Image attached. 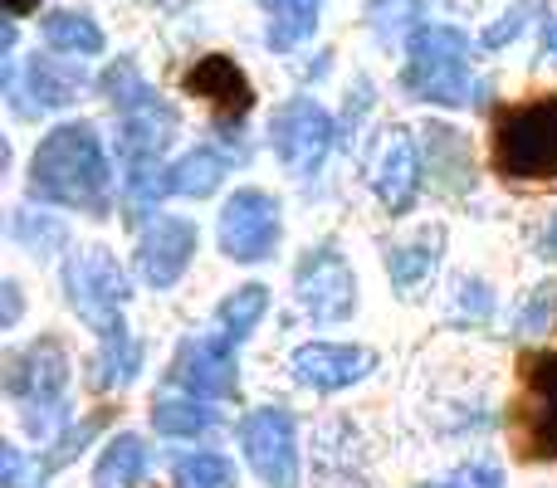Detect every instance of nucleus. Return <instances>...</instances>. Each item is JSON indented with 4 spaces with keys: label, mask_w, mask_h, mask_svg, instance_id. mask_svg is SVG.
Returning <instances> with one entry per match:
<instances>
[{
    "label": "nucleus",
    "mask_w": 557,
    "mask_h": 488,
    "mask_svg": "<svg viewBox=\"0 0 557 488\" xmlns=\"http://www.w3.org/2000/svg\"><path fill=\"white\" fill-rule=\"evenodd\" d=\"M421 488H504V474H499V464H465L450 479H435Z\"/></svg>",
    "instance_id": "obj_31"
},
{
    "label": "nucleus",
    "mask_w": 557,
    "mask_h": 488,
    "mask_svg": "<svg viewBox=\"0 0 557 488\" xmlns=\"http://www.w3.org/2000/svg\"><path fill=\"white\" fill-rule=\"evenodd\" d=\"M10 230H15V240L25 249H35V254H49V249L64 245V225L49 221V215H39V225H35V215H29V211H15Z\"/></svg>",
    "instance_id": "obj_29"
},
{
    "label": "nucleus",
    "mask_w": 557,
    "mask_h": 488,
    "mask_svg": "<svg viewBox=\"0 0 557 488\" xmlns=\"http://www.w3.org/2000/svg\"><path fill=\"white\" fill-rule=\"evenodd\" d=\"M372 366L376 352L357 342H304L294 352V376L313 391H343V386L362 381Z\"/></svg>",
    "instance_id": "obj_13"
},
{
    "label": "nucleus",
    "mask_w": 557,
    "mask_h": 488,
    "mask_svg": "<svg viewBox=\"0 0 557 488\" xmlns=\"http://www.w3.org/2000/svg\"><path fill=\"white\" fill-rule=\"evenodd\" d=\"M176 488H235V464L225 460V454H186L182 464H176Z\"/></svg>",
    "instance_id": "obj_25"
},
{
    "label": "nucleus",
    "mask_w": 557,
    "mask_h": 488,
    "mask_svg": "<svg viewBox=\"0 0 557 488\" xmlns=\"http://www.w3.org/2000/svg\"><path fill=\"white\" fill-rule=\"evenodd\" d=\"M0 293H5V313H0V327H15V317H20V284H15V278H5V288H0Z\"/></svg>",
    "instance_id": "obj_34"
},
{
    "label": "nucleus",
    "mask_w": 557,
    "mask_h": 488,
    "mask_svg": "<svg viewBox=\"0 0 557 488\" xmlns=\"http://www.w3.org/2000/svg\"><path fill=\"white\" fill-rule=\"evenodd\" d=\"M401 88L421 103L441 108H470L484 103L490 84L470 74V39L450 25H421L411 35V59H406Z\"/></svg>",
    "instance_id": "obj_2"
},
{
    "label": "nucleus",
    "mask_w": 557,
    "mask_h": 488,
    "mask_svg": "<svg viewBox=\"0 0 557 488\" xmlns=\"http://www.w3.org/2000/svg\"><path fill=\"white\" fill-rule=\"evenodd\" d=\"M5 391L20 405V421L29 435L54 445L69 430L64 391H69V356L54 337H39L25 352H15L5 362Z\"/></svg>",
    "instance_id": "obj_3"
},
{
    "label": "nucleus",
    "mask_w": 557,
    "mask_h": 488,
    "mask_svg": "<svg viewBox=\"0 0 557 488\" xmlns=\"http://www.w3.org/2000/svg\"><path fill=\"white\" fill-rule=\"evenodd\" d=\"M284 221H278V201L270 191H235L221 211V249L235 264H260L274 254Z\"/></svg>",
    "instance_id": "obj_10"
},
{
    "label": "nucleus",
    "mask_w": 557,
    "mask_h": 488,
    "mask_svg": "<svg viewBox=\"0 0 557 488\" xmlns=\"http://www.w3.org/2000/svg\"><path fill=\"white\" fill-rule=\"evenodd\" d=\"M260 5L270 10V45L284 54V49L304 45V39L313 35L323 0H260Z\"/></svg>",
    "instance_id": "obj_23"
},
{
    "label": "nucleus",
    "mask_w": 557,
    "mask_h": 488,
    "mask_svg": "<svg viewBox=\"0 0 557 488\" xmlns=\"http://www.w3.org/2000/svg\"><path fill=\"white\" fill-rule=\"evenodd\" d=\"M186 93L191 98H206L221 117H245L255 108V88L245 78V68L225 54H206L196 59V68L186 74Z\"/></svg>",
    "instance_id": "obj_15"
},
{
    "label": "nucleus",
    "mask_w": 557,
    "mask_h": 488,
    "mask_svg": "<svg viewBox=\"0 0 557 488\" xmlns=\"http://www.w3.org/2000/svg\"><path fill=\"white\" fill-rule=\"evenodd\" d=\"M45 39L59 54H103V29L84 10H54L45 20Z\"/></svg>",
    "instance_id": "obj_21"
},
{
    "label": "nucleus",
    "mask_w": 557,
    "mask_h": 488,
    "mask_svg": "<svg viewBox=\"0 0 557 488\" xmlns=\"http://www.w3.org/2000/svg\"><path fill=\"white\" fill-rule=\"evenodd\" d=\"M543 254H548V259H557V215H553L548 235H543Z\"/></svg>",
    "instance_id": "obj_35"
},
{
    "label": "nucleus",
    "mask_w": 557,
    "mask_h": 488,
    "mask_svg": "<svg viewBox=\"0 0 557 488\" xmlns=\"http://www.w3.org/2000/svg\"><path fill=\"white\" fill-rule=\"evenodd\" d=\"M494 172L504 182H557V93L519 103L494 123Z\"/></svg>",
    "instance_id": "obj_4"
},
{
    "label": "nucleus",
    "mask_w": 557,
    "mask_h": 488,
    "mask_svg": "<svg viewBox=\"0 0 557 488\" xmlns=\"http://www.w3.org/2000/svg\"><path fill=\"white\" fill-rule=\"evenodd\" d=\"M240 445L264 488H298V440L288 411H278V405L250 411L240 421Z\"/></svg>",
    "instance_id": "obj_9"
},
{
    "label": "nucleus",
    "mask_w": 557,
    "mask_h": 488,
    "mask_svg": "<svg viewBox=\"0 0 557 488\" xmlns=\"http://www.w3.org/2000/svg\"><path fill=\"white\" fill-rule=\"evenodd\" d=\"M225 172H231V162H225L221 152L196 147V152H186L182 162L172 166V196H191V201H201V196L221 191Z\"/></svg>",
    "instance_id": "obj_20"
},
{
    "label": "nucleus",
    "mask_w": 557,
    "mask_h": 488,
    "mask_svg": "<svg viewBox=\"0 0 557 488\" xmlns=\"http://www.w3.org/2000/svg\"><path fill=\"white\" fill-rule=\"evenodd\" d=\"M431 142H425V157H431V176L441 182V191H470L474 186V162L470 147L455 127H431Z\"/></svg>",
    "instance_id": "obj_16"
},
{
    "label": "nucleus",
    "mask_w": 557,
    "mask_h": 488,
    "mask_svg": "<svg viewBox=\"0 0 557 488\" xmlns=\"http://www.w3.org/2000/svg\"><path fill=\"white\" fill-rule=\"evenodd\" d=\"M441 245H445V230H421L411 245H396L392 254H386V274H392V284L396 288H416L435 268Z\"/></svg>",
    "instance_id": "obj_22"
},
{
    "label": "nucleus",
    "mask_w": 557,
    "mask_h": 488,
    "mask_svg": "<svg viewBox=\"0 0 557 488\" xmlns=\"http://www.w3.org/2000/svg\"><path fill=\"white\" fill-rule=\"evenodd\" d=\"M294 293H298V308H304L313 323H343L357 308V278H352V268H347V259L337 254L333 245H323L298 259Z\"/></svg>",
    "instance_id": "obj_7"
},
{
    "label": "nucleus",
    "mask_w": 557,
    "mask_h": 488,
    "mask_svg": "<svg viewBox=\"0 0 557 488\" xmlns=\"http://www.w3.org/2000/svg\"><path fill=\"white\" fill-rule=\"evenodd\" d=\"M264 308H270V288L245 284V288H235L221 308H215V323H221V333L231 337V342H245V337L255 333V323L264 317Z\"/></svg>",
    "instance_id": "obj_24"
},
{
    "label": "nucleus",
    "mask_w": 557,
    "mask_h": 488,
    "mask_svg": "<svg viewBox=\"0 0 557 488\" xmlns=\"http://www.w3.org/2000/svg\"><path fill=\"white\" fill-rule=\"evenodd\" d=\"M137 372H143V342H137L133 333L103 337V352H98V362H94V386L98 391H123Z\"/></svg>",
    "instance_id": "obj_19"
},
{
    "label": "nucleus",
    "mask_w": 557,
    "mask_h": 488,
    "mask_svg": "<svg viewBox=\"0 0 557 488\" xmlns=\"http://www.w3.org/2000/svg\"><path fill=\"white\" fill-rule=\"evenodd\" d=\"M172 376L186 386L191 396H206V401H225L240 386V366H235V342L225 333L211 337H186L182 352H176Z\"/></svg>",
    "instance_id": "obj_11"
},
{
    "label": "nucleus",
    "mask_w": 557,
    "mask_h": 488,
    "mask_svg": "<svg viewBox=\"0 0 557 488\" xmlns=\"http://www.w3.org/2000/svg\"><path fill=\"white\" fill-rule=\"evenodd\" d=\"M533 10H539V0H519V5H513L509 15L499 20V25H490V29H484V49H499V45H509V39L519 35V29H523V20H529Z\"/></svg>",
    "instance_id": "obj_32"
},
{
    "label": "nucleus",
    "mask_w": 557,
    "mask_h": 488,
    "mask_svg": "<svg viewBox=\"0 0 557 488\" xmlns=\"http://www.w3.org/2000/svg\"><path fill=\"white\" fill-rule=\"evenodd\" d=\"M490 313H494L490 284H480V278H465L460 298H455V317H460V323H490Z\"/></svg>",
    "instance_id": "obj_30"
},
{
    "label": "nucleus",
    "mask_w": 557,
    "mask_h": 488,
    "mask_svg": "<svg viewBox=\"0 0 557 488\" xmlns=\"http://www.w3.org/2000/svg\"><path fill=\"white\" fill-rule=\"evenodd\" d=\"M98 430H103V415H88V421H69V430L64 435H59V440L54 445H49V454H45V460H39V470H45V474H54V470H64V464L69 460H74V454L78 450H84V445L88 440H94V435Z\"/></svg>",
    "instance_id": "obj_27"
},
{
    "label": "nucleus",
    "mask_w": 557,
    "mask_h": 488,
    "mask_svg": "<svg viewBox=\"0 0 557 488\" xmlns=\"http://www.w3.org/2000/svg\"><path fill=\"white\" fill-rule=\"evenodd\" d=\"M29 88H35V98H39V108H64V103H74V88H78V78L74 74H54V64H29Z\"/></svg>",
    "instance_id": "obj_28"
},
{
    "label": "nucleus",
    "mask_w": 557,
    "mask_h": 488,
    "mask_svg": "<svg viewBox=\"0 0 557 488\" xmlns=\"http://www.w3.org/2000/svg\"><path fill=\"white\" fill-rule=\"evenodd\" d=\"M557 327V278L539 284L519 308V337H548Z\"/></svg>",
    "instance_id": "obj_26"
},
{
    "label": "nucleus",
    "mask_w": 557,
    "mask_h": 488,
    "mask_svg": "<svg viewBox=\"0 0 557 488\" xmlns=\"http://www.w3.org/2000/svg\"><path fill=\"white\" fill-rule=\"evenodd\" d=\"M64 293H69V308L94 327L98 337H113V333H127L123 323V303H127V274L117 268V259L108 249H78L69 254L64 264Z\"/></svg>",
    "instance_id": "obj_5"
},
{
    "label": "nucleus",
    "mask_w": 557,
    "mask_h": 488,
    "mask_svg": "<svg viewBox=\"0 0 557 488\" xmlns=\"http://www.w3.org/2000/svg\"><path fill=\"white\" fill-rule=\"evenodd\" d=\"M147 474V445L143 435H113L108 450L98 454V470H94V488H137Z\"/></svg>",
    "instance_id": "obj_17"
},
{
    "label": "nucleus",
    "mask_w": 557,
    "mask_h": 488,
    "mask_svg": "<svg viewBox=\"0 0 557 488\" xmlns=\"http://www.w3.org/2000/svg\"><path fill=\"white\" fill-rule=\"evenodd\" d=\"M274 152L288 166V176H313L333 152V117L313 103V98H288L270 123Z\"/></svg>",
    "instance_id": "obj_8"
},
{
    "label": "nucleus",
    "mask_w": 557,
    "mask_h": 488,
    "mask_svg": "<svg viewBox=\"0 0 557 488\" xmlns=\"http://www.w3.org/2000/svg\"><path fill=\"white\" fill-rule=\"evenodd\" d=\"M10 15H29V10H39V0H5Z\"/></svg>",
    "instance_id": "obj_36"
},
{
    "label": "nucleus",
    "mask_w": 557,
    "mask_h": 488,
    "mask_svg": "<svg viewBox=\"0 0 557 488\" xmlns=\"http://www.w3.org/2000/svg\"><path fill=\"white\" fill-rule=\"evenodd\" d=\"M215 421H221V415L206 401H196V396H166V401L152 405L157 435H172V440H196V435L215 430Z\"/></svg>",
    "instance_id": "obj_18"
},
{
    "label": "nucleus",
    "mask_w": 557,
    "mask_h": 488,
    "mask_svg": "<svg viewBox=\"0 0 557 488\" xmlns=\"http://www.w3.org/2000/svg\"><path fill=\"white\" fill-rule=\"evenodd\" d=\"M196 245H201V235H196L191 221H182V215H152V225L137 240V274L152 288H172L186 274V264H191Z\"/></svg>",
    "instance_id": "obj_12"
},
{
    "label": "nucleus",
    "mask_w": 557,
    "mask_h": 488,
    "mask_svg": "<svg viewBox=\"0 0 557 488\" xmlns=\"http://www.w3.org/2000/svg\"><path fill=\"white\" fill-rule=\"evenodd\" d=\"M29 196L64 211L108 215L113 205V166L88 123H59L29 157Z\"/></svg>",
    "instance_id": "obj_1"
},
{
    "label": "nucleus",
    "mask_w": 557,
    "mask_h": 488,
    "mask_svg": "<svg viewBox=\"0 0 557 488\" xmlns=\"http://www.w3.org/2000/svg\"><path fill=\"white\" fill-rule=\"evenodd\" d=\"M372 186L392 215H406L416 205V196H421V152H416L406 127L386 133L382 152H376V166H372Z\"/></svg>",
    "instance_id": "obj_14"
},
{
    "label": "nucleus",
    "mask_w": 557,
    "mask_h": 488,
    "mask_svg": "<svg viewBox=\"0 0 557 488\" xmlns=\"http://www.w3.org/2000/svg\"><path fill=\"white\" fill-rule=\"evenodd\" d=\"M543 49L557 54V20H548V29H543Z\"/></svg>",
    "instance_id": "obj_37"
},
{
    "label": "nucleus",
    "mask_w": 557,
    "mask_h": 488,
    "mask_svg": "<svg viewBox=\"0 0 557 488\" xmlns=\"http://www.w3.org/2000/svg\"><path fill=\"white\" fill-rule=\"evenodd\" d=\"M0 474H5V488H35L39 484V479L29 484V464L15 445H0Z\"/></svg>",
    "instance_id": "obj_33"
},
{
    "label": "nucleus",
    "mask_w": 557,
    "mask_h": 488,
    "mask_svg": "<svg viewBox=\"0 0 557 488\" xmlns=\"http://www.w3.org/2000/svg\"><path fill=\"white\" fill-rule=\"evenodd\" d=\"M513 445L523 460H557V352L523 366V396L513 405Z\"/></svg>",
    "instance_id": "obj_6"
}]
</instances>
